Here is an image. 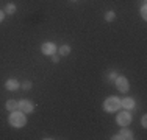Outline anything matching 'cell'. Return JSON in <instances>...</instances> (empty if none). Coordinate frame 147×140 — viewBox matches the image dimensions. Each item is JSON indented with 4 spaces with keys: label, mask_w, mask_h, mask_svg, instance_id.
Wrapping results in <instances>:
<instances>
[{
    "label": "cell",
    "mask_w": 147,
    "mask_h": 140,
    "mask_svg": "<svg viewBox=\"0 0 147 140\" xmlns=\"http://www.w3.org/2000/svg\"><path fill=\"white\" fill-rule=\"evenodd\" d=\"M8 121L9 125L13 126V128H24V126L27 125V114H24V112H20L19 109L17 111H13L11 114H9L8 117Z\"/></svg>",
    "instance_id": "obj_1"
},
{
    "label": "cell",
    "mask_w": 147,
    "mask_h": 140,
    "mask_svg": "<svg viewBox=\"0 0 147 140\" xmlns=\"http://www.w3.org/2000/svg\"><path fill=\"white\" fill-rule=\"evenodd\" d=\"M103 109L107 111V112H116L121 109V98H117V97H108L107 100H105V103H103Z\"/></svg>",
    "instance_id": "obj_2"
},
{
    "label": "cell",
    "mask_w": 147,
    "mask_h": 140,
    "mask_svg": "<svg viewBox=\"0 0 147 140\" xmlns=\"http://www.w3.org/2000/svg\"><path fill=\"white\" fill-rule=\"evenodd\" d=\"M114 83H116V87H117L119 92L127 93L128 90H130V83H128V79L125 78V76H117V78L114 79Z\"/></svg>",
    "instance_id": "obj_3"
},
{
    "label": "cell",
    "mask_w": 147,
    "mask_h": 140,
    "mask_svg": "<svg viewBox=\"0 0 147 140\" xmlns=\"http://www.w3.org/2000/svg\"><path fill=\"white\" fill-rule=\"evenodd\" d=\"M17 109L20 112H24V114H31L34 111V104L30 100H20V101H17Z\"/></svg>",
    "instance_id": "obj_4"
},
{
    "label": "cell",
    "mask_w": 147,
    "mask_h": 140,
    "mask_svg": "<svg viewBox=\"0 0 147 140\" xmlns=\"http://www.w3.org/2000/svg\"><path fill=\"white\" fill-rule=\"evenodd\" d=\"M57 45L53 44V42H44L42 45H41V51H42V55L45 56H52V55H55L57 53Z\"/></svg>",
    "instance_id": "obj_5"
},
{
    "label": "cell",
    "mask_w": 147,
    "mask_h": 140,
    "mask_svg": "<svg viewBox=\"0 0 147 140\" xmlns=\"http://www.w3.org/2000/svg\"><path fill=\"white\" fill-rule=\"evenodd\" d=\"M117 125H121V126H127V125H130L131 123V114L130 112H119L117 114Z\"/></svg>",
    "instance_id": "obj_6"
},
{
    "label": "cell",
    "mask_w": 147,
    "mask_h": 140,
    "mask_svg": "<svg viewBox=\"0 0 147 140\" xmlns=\"http://www.w3.org/2000/svg\"><path fill=\"white\" fill-rule=\"evenodd\" d=\"M121 107H124L125 111H131L135 109V100L130 97H125L124 100H121Z\"/></svg>",
    "instance_id": "obj_7"
},
{
    "label": "cell",
    "mask_w": 147,
    "mask_h": 140,
    "mask_svg": "<svg viewBox=\"0 0 147 140\" xmlns=\"http://www.w3.org/2000/svg\"><path fill=\"white\" fill-rule=\"evenodd\" d=\"M5 87L8 90H13V92H14V90H17L20 87V84H19V81H17L16 78H9L8 81L5 83Z\"/></svg>",
    "instance_id": "obj_8"
},
{
    "label": "cell",
    "mask_w": 147,
    "mask_h": 140,
    "mask_svg": "<svg viewBox=\"0 0 147 140\" xmlns=\"http://www.w3.org/2000/svg\"><path fill=\"white\" fill-rule=\"evenodd\" d=\"M119 134L122 135V139H127V140H131L133 139V132L130 131V129H127L125 126H122V129H121V132Z\"/></svg>",
    "instance_id": "obj_9"
},
{
    "label": "cell",
    "mask_w": 147,
    "mask_h": 140,
    "mask_svg": "<svg viewBox=\"0 0 147 140\" xmlns=\"http://www.w3.org/2000/svg\"><path fill=\"white\" fill-rule=\"evenodd\" d=\"M6 109H8L9 112H13V111H17V101L16 100H8L6 101Z\"/></svg>",
    "instance_id": "obj_10"
},
{
    "label": "cell",
    "mask_w": 147,
    "mask_h": 140,
    "mask_svg": "<svg viewBox=\"0 0 147 140\" xmlns=\"http://www.w3.org/2000/svg\"><path fill=\"white\" fill-rule=\"evenodd\" d=\"M58 53H59V56H67L71 53V47H69V45H61V47L58 48Z\"/></svg>",
    "instance_id": "obj_11"
},
{
    "label": "cell",
    "mask_w": 147,
    "mask_h": 140,
    "mask_svg": "<svg viewBox=\"0 0 147 140\" xmlns=\"http://www.w3.org/2000/svg\"><path fill=\"white\" fill-rule=\"evenodd\" d=\"M3 11H5V14H14L16 13V5H14V3H8Z\"/></svg>",
    "instance_id": "obj_12"
},
{
    "label": "cell",
    "mask_w": 147,
    "mask_h": 140,
    "mask_svg": "<svg viewBox=\"0 0 147 140\" xmlns=\"http://www.w3.org/2000/svg\"><path fill=\"white\" fill-rule=\"evenodd\" d=\"M114 19H116V13L114 11H107L105 13V20H107V22H113Z\"/></svg>",
    "instance_id": "obj_13"
},
{
    "label": "cell",
    "mask_w": 147,
    "mask_h": 140,
    "mask_svg": "<svg viewBox=\"0 0 147 140\" xmlns=\"http://www.w3.org/2000/svg\"><path fill=\"white\" fill-rule=\"evenodd\" d=\"M20 87H22L24 90H30L31 87H33V83H31L30 79H27V81H24V83H22V86H20Z\"/></svg>",
    "instance_id": "obj_14"
},
{
    "label": "cell",
    "mask_w": 147,
    "mask_h": 140,
    "mask_svg": "<svg viewBox=\"0 0 147 140\" xmlns=\"http://www.w3.org/2000/svg\"><path fill=\"white\" fill-rule=\"evenodd\" d=\"M141 16H142V19H147V6H146V2L142 3V6H141Z\"/></svg>",
    "instance_id": "obj_15"
},
{
    "label": "cell",
    "mask_w": 147,
    "mask_h": 140,
    "mask_svg": "<svg viewBox=\"0 0 147 140\" xmlns=\"http://www.w3.org/2000/svg\"><path fill=\"white\" fill-rule=\"evenodd\" d=\"M116 78H117V73L116 72H110V73H108V81H114Z\"/></svg>",
    "instance_id": "obj_16"
},
{
    "label": "cell",
    "mask_w": 147,
    "mask_h": 140,
    "mask_svg": "<svg viewBox=\"0 0 147 140\" xmlns=\"http://www.w3.org/2000/svg\"><path fill=\"white\" fill-rule=\"evenodd\" d=\"M141 126H142V128H147V115H142V118H141Z\"/></svg>",
    "instance_id": "obj_17"
},
{
    "label": "cell",
    "mask_w": 147,
    "mask_h": 140,
    "mask_svg": "<svg viewBox=\"0 0 147 140\" xmlns=\"http://www.w3.org/2000/svg\"><path fill=\"white\" fill-rule=\"evenodd\" d=\"M52 61H53V64H58L59 62V55H57V53L52 55Z\"/></svg>",
    "instance_id": "obj_18"
},
{
    "label": "cell",
    "mask_w": 147,
    "mask_h": 140,
    "mask_svg": "<svg viewBox=\"0 0 147 140\" xmlns=\"http://www.w3.org/2000/svg\"><path fill=\"white\" fill-rule=\"evenodd\" d=\"M3 19H5V11L0 9V22H3Z\"/></svg>",
    "instance_id": "obj_19"
},
{
    "label": "cell",
    "mask_w": 147,
    "mask_h": 140,
    "mask_svg": "<svg viewBox=\"0 0 147 140\" xmlns=\"http://www.w3.org/2000/svg\"><path fill=\"white\" fill-rule=\"evenodd\" d=\"M111 139H113V140H121V139H122V135H121V134H116V135H113Z\"/></svg>",
    "instance_id": "obj_20"
},
{
    "label": "cell",
    "mask_w": 147,
    "mask_h": 140,
    "mask_svg": "<svg viewBox=\"0 0 147 140\" xmlns=\"http://www.w3.org/2000/svg\"><path fill=\"white\" fill-rule=\"evenodd\" d=\"M74 2H77V0H74Z\"/></svg>",
    "instance_id": "obj_21"
}]
</instances>
